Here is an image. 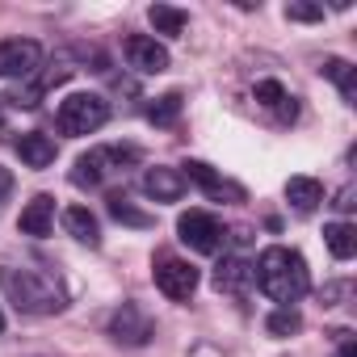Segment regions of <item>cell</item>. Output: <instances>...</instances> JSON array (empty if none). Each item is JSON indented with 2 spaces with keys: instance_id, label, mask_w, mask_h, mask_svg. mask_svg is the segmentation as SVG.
Listing matches in <instances>:
<instances>
[{
  "instance_id": "6da1fadb",
  "label": "cell",
  "mask_w": 357,
  "mask_h": 357,
  "mask_svg": "<svg viewBox=\"0 0 357 357\" xmlns=\"http://www.w3.org/2000/svg\"><path fill=\"white\" fill-rule=\"evenodd\" d=\"M0 290L22 315H59L68 307V286L59 269L30 252H0Z\"/></svg>"
},
{
  "instance_id": "7a4b0ae2",
  "label": "cell",
  "mask_w": 357,
  "mask_h": 357,
  "mask_svg": "<svg viewBox=\"0 0 357 357\" xmlns=\"http://www.w3.org/2000/svg\"><path fill=\"white\" fill-rule=\"evenodd\" d=\"M252 278H257V286H261L273 303H282V307H294V303L311 290V269H307L303 252L282 248V244H273V248H265V252L257 257Z\"/></svg>"
},
{
  "instance_id": "3957f363",
  "label": "cell",
  "mask_w": 357,
  "mask_h": 357,
  "mask_svg": "<svg viewBox=\"0 0 357 357\" xmlns=\"http://www.w3.org/2000/svg\"><path fill=\"white\" fill-rule=\"evenodd\" d=\"M139 147H93L76 160L72 168V185L76 190H101L109 176H122L126 164H139Z\"/></svg>"
},
{
  "instance_id": "277c9868",
  "label": "cell",
  "mask_w": 357,
  "mask_h": 357,
  "mask_svg": "<svg viewBox=\"0 0 357 357\" xmlns=\"http://www.w3.org/2000/svg\"><path fill=\"white\" fill-rule=\"evenodd\" d=\"M55 122L63 135H93L109 122V101L101 93H68L55 109Z\"/></svg>"
},
{
  "instance_id": "5b68a950",
  "label": "cell",
  "mask_w": 357,
  "mask_h": 357,
  "mask_svg": "<svg viewBox=\"0 0 357 357\" xmlns=\"http://www.w3.org/2000/svg\"><path fill=\"white\" fill-rule=\"evenodd\" d=\"M151 282H155V290H160L164 298L190 303L194 290H198V269H194L190 261H181L176 252H155V261H151Z\"/></svg>"
},
{
  "instance_id": "8992f818",
  "label": "cell",
  "mask_w": 357,
  "mask_h": 357,
  "mask_svg": "<svg viewBox=\"0 0 357 357\" xmlns=\"http://www.w3.org/2000/svg\"><path fill=\"white\" fill-rule=\"evenodd\" d=\"M176 236H181V244H190V248H194V252H202V257L219 252V248H223V240H227L223 223H219L211 211H185L181 219H176Z\"/></svg>"
},
{
  "instance_id": "52a82bcc",
  "label": "cell",
  "mask_w": 357,
  "mask_h": 357,
  "mask_svg": "<svg viewBox=\"0 0 357 357\" xmlns=\"http://www.w3.org/2000/svg\"><path fill=\"white\" fill-rule=\"evenodd\" d=\"M43 68V47L34 38H5L0 43V76L5 80H30Z\"/></svg>"
},
{
  "instance_id": "ba28073f",
  "label": "cell",
  "mask_w": 357,
  "mask_h": 357,
  "mask_svg": "<svg viewBox=\"0 0 357 357\" xmlns=\"http://www.w3.org/2000/svg\"><path fill=\"white\" fill-rule=\"evenodd\" d=\"M109 336H114L118 344L143 349V344L155 336V324H151V315H147L139 303H122V307L109 315Z\"/></svg>"
},
{
  "instance_id": "9c48e42d",
  "label": "cell",
  "mask_w": 357,
  "mask_h": 357,
  "mask_svg": "<svg viewBox=\"0 0 357 357\" xmlns=\"http://www.w3.org/2000/svg\"><path fill=\"white\" fill-rule=\"evenodd\" d=\"M181 176H185V181H194V185H202L211 198H227V202H244L248 194H244V185H236V181H227V176H219L206 160H185L181 164Z\"/></svg>"
},
{
  "instance_id": "30bf717a",
  "label": "cell",
  "mask_w": 357,
  "mask_h": 357,
  "mask_svg": "<svg viewBox=\"0 0 357 357\" xmlns=\"http://www.w3.org/2000/svg\"><path fill=\"white\" fill-rule=\"evenodd\" d=\"M122 55H126V63H130L135 72H143V76H160V72L168 68V51H164L155 38H147V34H130V38L122 43Z\"/></svg>"
},
{
  "instance_id": "8fae6325",
  "label": "cell",
  "mask_w": 357,
  "mask_h": 357,
  "mask_svg": "<svg viewBox=\"0 0 357 357\" xmlns=\"http://www.w3.org/2000/svg\"><path fill=\"white\" fill-rule=\"evenodd\" d=\"M185 176H181V168H164V164H155V168H147L143 172V194L151 198V202H181L185 198Z\"/></svg>"
},
{
  "instance_id": "7c38bea8",
  "label": "cell",
  "mask_w": 357,
  "mask_h": 357,
  "mask_svg": "<svg viewBox=\"0 0 357 357\" xmlns=\"http://www.w3.org/2000/svg\"><path fill=\"white\" fill-rule=\"evenodd\" d=\"M51 227H55V198H51V194H34V198L26 202L22 219H17V231L43 240V236H51Z\"/></svg>"
},
{
  "instance_id": "4fadbf2b",
  "label": "cell",
  "mask_w": 357,
  "mask_h": 357,
  "mask_svg": "<svg viewBox=\"0 0 357 357\" xmlns=\"http://www.w3.org/2000/svg\"><path fill=\"white\" fill-rule=\"evenodd\" d=\"M252 97H257V105H261V109H269V114H273L282 126L298 118V105H294V97H290V93H286V84H278V80H257Z\"/></svg>"
},
{
  "instance_id": "5bb4252c",
  "label": "cell",
  "mask_w": 357,
  "mask_h": 357,
  "mask_svg": "<svg viewBox=\"0 0 357 357\" xmlns=\"http://www.w3.org/2000/svg\"><path fill=\"white\" fill-rule=\"evenodd\" d=\"M252 265L244 261V257H223V265L215 269V290L219 294H236V298H244L248 290H252Z\"/></svg>"
},
{
  "instance_id": "9a60e30c",
  "label": "cell",
  "mask_w": 357,
  "mask_h": 357,
  "mask_svg": "<svg viewBox=\"0 0 357 357\" xmlns=\"http://www.w3.org/2000/svg\"><path fill=\"white\" fill-rule=\"evenodd\" d=\"M17 155H22V164H26V168H51V164H55V155H59V147H55V139H51V135L30 130V135H22V139H17Z\"/></svg>"
},
{
  "instance_id": "2e32d148",
  "label": "cell",
  "mask_w": 357,
  "mask_h": 357,
  "mask_svg": "<svg viewBox=\"0 0 357 357\" xmlns=\"http://www.w3.org/2000/svg\"><path fill=\"white\" fill-rule=\"evenodd\" d=\"M63 231H68L72 240L89 244V248L101 244V227H97V215H93L89 206H68V211H63Z\"/></svg>"
},
{
  "instance_id": "e0dca14e",
  "label": "cell",
  "mask_w": 357,
  "mask_h": 357,
  "mask_svg": "<svg viewBox=\"0 0 357 357\" xmlns=\"http://www.w3.org/2000/svg\"><path fill=\"white\" fill-rule=\"evenodd\" d=\"M286 202L298 211V215H311L319 202H324V185L315 176H290L286 181Z\"/></svg>"
},
{
  "instance_id": "ac0fdd59",
  "label": "cell",
  "mask_w": 357,
  "mask_h": 357,
  "mask_svg": "<svg viewBox=\"0 0 357 357\" xmlns=\"http://www.w3.org/2000/svg\"><path fill=\"white\" fill-rule=\"evenodd\" d=\"M147 22H151L155 34H164V38H181L185 26H190V13L176 9V5H151V9H147Z\"/></svg>"
},
{
  "instance_id": "d6986e66",
  "label": "cell",
  "mask_w": 357,
  "mask_h": 357,
  "mask_svg": "<svg viewBox=\"0 0 357 357\" xmlns=\"http://www.w3.org/2000/svg\"><path fill=\"white\" fill-rule=\"evenodd\" d=\"M68 76H72V68H68V63H59L55 72L38 76L30 89H17V93H13V105H22V109H34V105L43 101V93H47V89H55V84H59V80H68Z\"/></svg>"
},
{
  "instance_id": "ffe728a7",
  "label": "cell",
  "mask_w": 357,
  "mask_h": 357,
  "mask_svg": "<svg viewBox=\"0 0 357 357\" xmlns=\"http://www.w3.org/2000/svg\"><path fill=\"white\" fill-rule=\"evenodd\" d=\"M324 244H328V252L336 261H349L357 252V227L353 223H328L324 227Z\"/></svg>"
},
{
  "instance_id": "44dd1931",
  "label": "cell",
  "mask_w": 357,
  "mask_h": 357,
  "mask_svg": "<svg viewBox=\"0 0 357 357\" xmlns=\"http://www.w3.org/2000/svg\"><path fill=\"white\" fill-rule=\"evenodd\" d=\"M324 76L340 89V97L353 105L357 101V68L349 63V59H324Z\"/></svg>"
},
{
  "instance_id": "7402d4cb",
  "label": "cell",
  "mask_w": 357,
  "mask_h": 357,
  "mask_svg": "<svg viewBox=\"0 0 357 357\" xmlns=\"http://www.w3.org/2000/svg\"><path fill=\"white\" fill-rule=\"evenodd\" d=\"M181 109H185V97H181V93H164V97H155V101L147 105V122L172 126L176 118H181Z\"/></svg>"
},
{
  "instance_id": "603a6c76",
  "label": "cell",
  "mask_w": 357,
  "mask_h": 357,
  "mask_svg": "<svg viewBox=\"0 0 357 357\" xmlns=\"http://www.w3.org/2000/svg\"><path fill=\"white\" fill-rule=\"evenodd\" d=\"M105 206H109V215H114L118 223H126V227H151V223H155L151 215H143V211H135L126 194H109V202H105Z\"/></svg>"
},
{
  "instance_id": "cb8c5ba5",
  "label": "cell",
  "mask_w": 357,
  "mask_h": 357,
  "mask_svg": "<svg viewBox=\"0 0 357 357\" xmlns=\"http://www.w3.org/2000/svg\"><path fill=\"white\" fill-rule=\"evenodd\" d=\"M298 328H303V315H298L294 307H278V311L265 319V332H269V336H294Z\"/></svg>"
},
{
  "instance_id": "d4e9b609",
  "label": "cell",
  "mask_w": 357,
  "mask_h": 357,
  "mask_svg": "<svg viewBox=\"0 0 357 357\" xmlns=\"http://www.w3.org/2000/svg\"><path fill=\"white\" fill-rule=\"evenodd\" d=\"M286 17L290 22H324V5H303V0H290Z\"/></svg>"
},
{
  "instance_id": "484cf974",
  "label": "cell",
  "mask_w": 357,
  "mask_h": 357,
  "mask_svg": "<svg viewBox=\"0 0 357 357\" xmlns=\"http://www.w3.org/2000/svg\"><path fill=\"white\" fill-rule=\"evenodd\" d=\"M349 290H353V282H332V286H324V294H319V298H324L328 307H336V303H340Z\"/></svg>"
},
{
  "instance_id": "4316f807",
  "label": "cell",
  "mask_w": 357,
  "mask_h": 357,
  "mask_svg": "<svg viewBox=\"0 0 357 357\" xmlns=\"http://www.w3.org/2000/svg\"><path fill=\"white\" fill-rule=\"evenodd\" d=\"M9 194H13V172H9V168H0V206L9 202Z\"/></svg>"
},
{
  "instance_id": "83f0119b",
  "label": "cell",
  "mask_w": 357,
  "mask_h": 357,
  "mask_svg": "<svg viewBox=\"0 0 357 357\" xmlns=\"http://www.w3.org/2000/svg\"><path fill=\"white\" fill-rule=\"evenodd\" d=\"M336 336H340V353H336V357H357V344H353V336H349V332H336Z\"/></svg>"
},
{
  "instance_id": "f1b7e54d",
  "label": "cell",
  "mask_w": 357,
  "mask_h": 357,
  "mask_svg": "<svg viewBox=\"0 0 357 357\" xmlns=\"http://www.w3.org/2000/svg\"><path fill=\"white\" fill-rule=\"evenodd\" d=\"M332 206H336V211H353V190H340Z\"/></svg>"
},
{
  "instance_id": "f546056e",
  "label": "cell",
  "mask_w": 357,
  "mask_h": 357,
  "mask_svg": "<svg viewBox=\"0 0 357 357\" xmlns=\"http://www.w3.org/2000/svg\"><path fill=\"white\" fill-rule=\"evenodd\" d=\"M194 357H219V353H215V349H206V344H202V349H198V353H194Z\"/></svg>"
},
{
  "instance_id": "4dcf8cb0",
  "label": "cell",
  "mask_w": 357,
  "mask_h": 357,
  "mask_svg": "<svg viewBox=\"0 0 357 357\" xmlns=\"http://www.w3.org/2000/svg\"><path fill=\"white\" fill-rule=\"evenodd\" d=\"M0 332H5V315H0Z\"/></svg>"
},
{
  "instance_id": "1f68e13d",
  "label": "cell",
  "mask_w": 357,
  "mask_h": 357,
  "mask_svg": "<svg viewBox=\"0 0 357 357\" xmlns=\"http://www.w3.org/2000/svg\"><path fill=\"white\" fill-rule=\"evenodd\" d=\"M0 118H5V109H0Z\"/></svg>"
}]
</instances>
